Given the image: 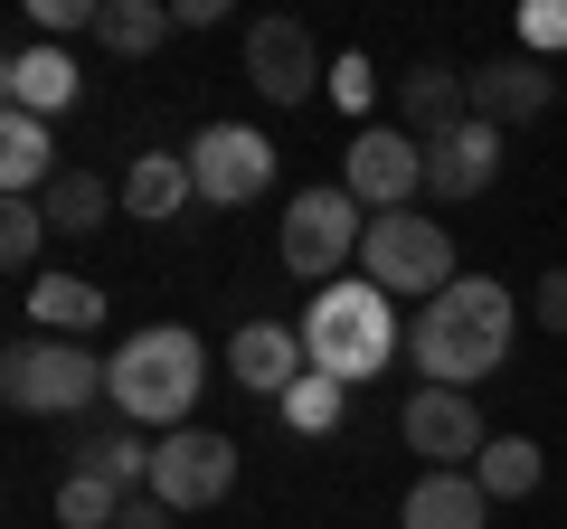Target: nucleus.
Here are the masks:
<instances>
[{
    "mask_svg": "<svg viewBox=\"0 0 567 529\" xmlns=\"http://www.w3.org/2000/svg\"><path fill=\"white\" fill-rule=\"evenodd\" d=\"M360 274L388 293V303H435V293L454 284V237L425 208H388V218H369L360 237Z\"/></svg>",
    "mask_w": 567,
    "mask_h": 529,
    "instance_id": "5",
    "label": "nucleus"
},
{
    "mask_svg": "<svg viewBox=\"0 0 567 529\" xmlns=\"http://www.w3.org/2000/svg\"><path fill=\"white\" fill-rule=\"evenodd\" d=\"M520 48H529V58L567 48V0H539V10H520Z\"/></svg>",
    "mask_w": 567,
    "mask_h": 529,
    "instance_id": "29",
    "label": "nucleus"
},
{
    "mask_svg": "<svg viewBox=\"0 0 567 529\" xmlns=\"http://www.w3.org/2000/svg\"><path fill=\"white\" fill-rule=\"evenodd\" d=\"M227 378H237L246 397H275V407H284V387L312 378L303 322H237V341H227Z\"/></svg>",
    "mask_w": 567,
    "mask_h": 529,
    "instance_id": "13",
    "label": "nucleus"
},
{
    "mask_svg": "<svg viewBox=\"0 0 567 529\" xmlns=\"http://www.w3.org/2000/svg\"><path fill=\"white\" fill-rule=\"evenodd\" d=\"M539 445H529V435H492L483 445V464H473V483L492 491V501H529V491H539Z\"/></svg>",
    "mask_w": 567,
    "mask_h": 529,
    "instance_id": "24",
    "label": "nucleus"
},
{
    "mask_svg": "<svg viewBox=\"0 0 567 529\" xmlns=\"http://www.w3.org/2000/svg\"><path fill=\"white\" fill-rule=\"evenodd\" d=\"M133 491L104 483V473H58V529H114Z\"/></svg>",
    "mask_w": 567,
    "mask_h": 529,
    "instance_id": "25",
    "label": "nucleus"
},
{
    "mask_svg": "<svg viewBox=\"0 0 567 529\" xmlns=\"http://www.w3.org/2000/svg\"><path fill=\"white\" fill-rule=\"evenodd\" d=\"M48 237H58V227H48L39 199H0V264H10V274L39 284V246H48Z\"/></svg>",
    "mask_w": 567,
    "mask_h": 529,
    "instance_id": "26",
    "label": "nucleus"
},
{
    "mask_svg": "<svg viewBox=\"0 0 567 529\" xmlns=\"http://www.w3.org/2000/svg\"><path fill=\"white\" fill-rule=\"evenodd\" d=\"M66 473H104V483L133 491V483H152V445H142V426H123V416H114V426H85L76 435Z\"/></svg>",
    "mask_w": 567,
    "mask_h": 529,
    "instance_id": "22",
    "label": "nucleus"
},
{
    "mask_svg": "<svg viewBox=\"0 0 567 529\" xmlns=\"http://www.w3.org/2000/svg\"><path fill=\"white\" fill-rule=\"evenodd\" d=\"M114 199H123V180H104V170H58V189H48V227L58 237H104V218H114Z\"/></svg>",
    "mask_w": 567,
    "mask_h": 529,
    "instance_id": "21",
    "label": "nucleus"
},
{
    "mask_svg": "<svg viewBox=\"0 0 567 529\" xmlns=\"http://www.w3.org/2000/svg\"><path fill=\"white\" fill-rule=\"evenodd\" d=\"M398 435H406V454H425V473H473L483 464V407H473L464 387H416L398 407Z\"/></svg>",
    "mask_w": 567,
    "mask_h": 529,
    "instance_id": "9",
    "label": "nucleus"
},
{
    "mask_svg": "<svg viewBox=\"0 0 567 529\" xmlns=\"http://www.w3.org/2000/svg\"><path fill=\"white\" fill-rule=\"evenodd\" d=\"M199 199V180H189V152H133V170H123V208L133 218H181V208Z\"/></svg>",
    "mask_w": 567,
    "mask_h": 529,
    "instance_id": "19",
    "label": "nucleus"
},
{
    "mask_svg": "<svg viewBox=\"0 0 567 529\" xmlns=\"http://www.w3.org/2000/svg\"><path fill=\"white\" fill-rule=\"evenodd\" d=\"M189 180H199L208 208H256L275 189V143H265L256 123H208L199 143H189Z\"/></svg>",
    "mask_w": 567,
    "mask_h": 529,
    "instance_id": "8",
    "label": "nucleus"
},
{
    "mask_svg": "<svg viewBox=\"0 0 567 529\" xmlns=\"http://www.w3.org/2000/svg\"><path fill=\"white\" fill-rule=\"evenodd\" d=\"M529 322H539V331H558V341H567V264H548L539 284H529Z\"/></svg>",
    "mask_w": 567,
    "mask_h": 529,
    "instance_id": "30",
    "label": "nucleus"
},
{
    "mask_svg": "<svg viewBox=\"0 0 567 529\" xmlns=\"http://www.w3.org/2000/svg\"><path fill=\"white\" fill-rule=\"evenodd\" d=\"M104 0H29V20H39V39H66V29H95Z\"/></svg>",
    "mask_w": 567,
    "mask_h": 529,
    "instance_id": "31",
    "label": "nucleus"
},
{
    "mask_svg": "<svg viewBox=\"0 0 567 529\" xmlns=\"http://www.w3.org/2000/svg\"><path fill=\"white\" fill-rule=\"evenodd\" d=\"M171 29H181V20H171V0H104V10H95V39L114 48V58H152Z\"/></svg>",
    "mask_w": 567,
    "mask_h": 529,
    "instance_id": "23",
    "label": "nucleus"
},
{
    "mask_svg": "<svg viewBox=\"0 0 567 529\" xmlns=\"http://www.w3.org/2000/svg\"><path fill=\"white\" fill-rule=\"evenodd\" d=\"M171 520H181V510H162V501H152V491H133V501H123V520H114V529H171Z\"/></svg>",
    "mask_w": 567,
    "mask_h": 529,
    "instance_id": "32",
    "label": "nucleus"
},
{
    "mask_svg": "<svg viewBox=\"0 0 567 529\" xmlns=\"http://www.w3.org/2000/svg\"><path fill=\"white\" fill-rule=\"evenodd\" d=\"M511 341H520V312L492 274H454L435 303H416V331H406V360L425 369V387H483L511 369Z\"/></svg>",
    "mask_w": 567,
    "mask_h": 529,
    "instance_id": "1",
    "label": "nucleus"
},
{
    "mask_svg": "<svg viewBox=\"0 0 567 529\" xmlns=\"http://www.w3.org/2000/svg\"><path fill=\"white\" fill-rule=\"evenodd\" d=\"M398 529H492V491L473 473H416V491L398 501Z\"/></svg>",
    "mask_w": 567,
    "mask_h": 529,
    "instance_id": "17",
    "label": "nucleus"
},
{
    "mask_svg": "<svg viewBox=\"0 0 567 529\" xmlns=\"http://www.w3.org/2000/svg\"><path fill=\"white\" fill-rule=\"evenodd\" d=\"M502 180V133H492V123H464V133H445V143L425 152V189H435V199H483V189Z\"/></svg>",
    "mask_w": 567,
    "mask_h": 529,
    "instance_id": "16",
    "label": "nucleus"
},
{
    "mask_svg": "<svg viewBox=\"0 0 567 529\" xmlns=\"http://www.w3.org/2000/svg\"><path fill=\"white\" fill-rule=\"evenodd\" d=\"M303 360H312V378H331V387H369L398 360V303H388L369 274L322 284L303 303Z\"/></svg>",
    "mask_w": 567,
    "mask_h": 529,
    "instance_id": "3",
    "label": "nucleus"
},
{
    "mask_svg": "<svg viewBox=\"0 0 567 529\" xmlns=\"http://www.w3.org/2000/svg\"><path fill=\"white\" fill-rule=\"evenodd\" d=\"M398 114H406V133H416L425 152L445 143V133H464V123H473V85H464V66H445V58L406 66V85H398Z\"/></svg>",
    "mask_w": 567,
    "mask_h": 529,
    "instance_id": "14",
    "label": "nucleus"
},
{
    "mask_svg": "<svg viewBox=\"0 0 567 529\" xmlns=\"http://www.w3.org/2000/svg\"><path fill=\"white\" fill-rule=\"evenodd\" d=\"M341 189L369 208V218H388V208H416L425 189V143L406 133V123H388V133H360L341 162Z\"/></svg>",
    "mask_w": 567,
    "mask_h": 529,
    "instance_id": "10",
    "label": "nucleus"
},
{
    "mask_svg": "<svg viewBox=\"0 0 567 529\" xmlns=\"http://www.w3.org/2000/svg\"><path fill=\"white\" fill-rule=\"evenodd\" d=\"M464 85H473V123H492V133L539 123L548 104H558V76H548V58H529V48H511V58H492V66H464Z\"/></svg>",
    "mask_w": 567,
    "mask_h": 529,
    "instance_id": "12",
    "label": "nucleus"
},
{
    "mask_svg": "<svg viewBox=\"0 0 567 529\" xmlns=\"http://www.w3.org/2000/svg\"><path fill=\"white\" fill-rule=\"evenodd\" d=\"M360 237H369V218H360V199H350L341 180L331 189H293L284 199V274H303V284H341V264L360 256Z\"/></svg>",
    "mask_w": 567,
    "mask_h": 529,
    "instance_id": "6",
    "label": "nucleus"
},
{
    "mask_svg": "<svg viewBox=\"0 0 567 529\" xmlns=\"http://www.w3.org/2000/svg\"><path fill=\"white\" fill-rule=\"evenodd\" d=\"M58 189V133L39 114H0V199H48Z\"/></svg>",
    "mask_w": 567,
    "mask_h": 529,
    "instance_id": "18",
    "label": "nucleus"
},
{
    "mask_svg": "<svg viewBox=\"0 0 567 529\" xmlns=\"http://www.w3.org/2000/svg\"><path fill=\"white\" fill-rule=\"evenodd\" d=\"M152 501L162 510H208V501H227L237 491V445H227L218 426H181V435H162L152 445Z\"/></svg>",
    "mask_w": 567,
    "mask_h": 529,
    "instance_id": "7",
    "label": "nucleus"
},
{
    "mask_svg": "<svg viewBox=\"0 0 567 529\" xmlns=\"http://www.w3.org/2000/svg\"><path fill=\"white\" fill-rule=\"evenodd\" d=\"M246 85L265 104H303V95H331V66L303 20H256L246 29Z\"/></svg>",
    "mask_w": 567,
    "mask_h": 529,
    "instance_id": "11",
    "label": "nucleus"
},
{
    "mask_svg": "<svg viewBox=\"0 0 567 529\" xmlns=\"http://www.w3.org/2000/svg\"><path fill=\"white\" fill-rule=\"evenodd\" d=\"M341 397H350V387H331V378H293V387H284V426H293V435H331V426H341Z\"/></svg>",
    "mask_w": 567,
    "mask_h": 529,
    "instance_id": "27",
    "label": "nucleus"
},
{
    "mask_svg": "<svg viewBox=\"0 0 567 529\" xmlns=\"http://www.w3.org/2000/svg\"><path fill=\"white\" fill-rule=\"evenodd\" d=\"M104 378H114V360H95L85 341H48V331H29V341L0 350V397L20 416H85L104 397Z\"/></svg>",
    "mask_w": 567,
    "mask_h": 529,
    "instance_id": "4",
    "label": "nucleus"
},
{
    "mask_svg": "<svg viewBox=\"0 0 567 529\" xmlns=\"http://www.w3.org/2000/svg\"><path fill=\"white\" fill-rule=\"evenodd\" d=\"M199 387H208V350L199 331L181 322H152L133 331V341L114 350V378H104V407L123 416V426H189V407H199Z\"/></svg>",
    "mask_w": 567,
    "mask_h": 529,
    "instance_id": "2",
    "label": "nucleus"
},
{
    "mask_svg": "<svg viewBox=\"0 0 567 529\" xmlns=\"http://www.w3.org/2000/svg\"><path fill=\"white\" fill-rule=\"evenodd\" d=\"M369 95H379V66H369L360 48H350V58H331V104H341V114H369Z\"/></svg>",
    "mask_w": 567,
    "mask_h": 529,
    "instance_id": "28",
    "label": "nucleus"
},
{
    "mask_svg": "<svg viewBox=\"0 0 567 529\" xmlns=\"http://www.w3.org/2000/svg\"><path fill=\"white\" fill-rule=\"evenodd\" d=\"M20 312L48 331V341H85V331L104 322V284H85V274H39Z\"/></svg>",
    "mask_w": 567,
    "mask_h": 529,
    "instance_id": "20",
    "label": "nucleus"
},
{
    "mask_svg": "<svg viewBox=\"0 0 567 529\" xmlns=\"http://www.w3.org/2000/svg\"><path fill=\"white\" fill-rule=\"evenodd\" d=\"M0 95H10V114H66L76 104V58H66L58 39H29V48H10L0 58Z\"/></svg>",
    "mask_w": 567,
    "mask_h": 529,
    "instance_id": "15",
    "label": "nucleus"
}]
</instances>
